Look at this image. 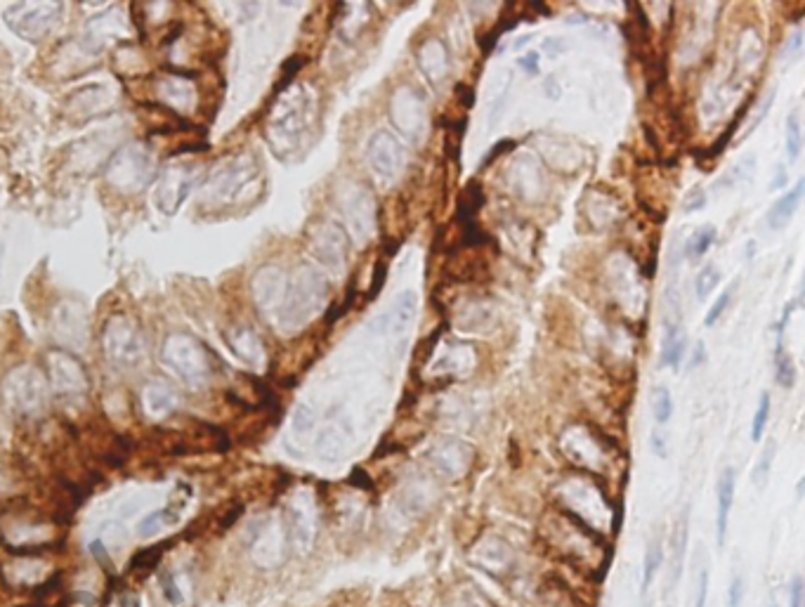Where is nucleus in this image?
<instances>
[{"mask_svg":"<svg viewBox=\"0 0 805 607\" xmlns=\"http://www.w3.org/2000/svg\"><path fill=\"white\" fill-rule=\"evenodd\" d=\"M53 333L62 345L59 348H85L90 336L88 313L74 301H62L53 313Z\"/></svg>","mask_w":805,"mask_h":607,"instance_id":"obj_9","label":"nucleus"},{"mask_svg":"<svg viewBox=\"0 0 805 607\" xmlns=\"http://www.w3.org/2000/svg\"><path fill=\"white\" fill-rule=\"evenodd\" d=\"M768 419H770V395L763 393L759 402V409H756V416H753V425H751V437L759 443L760 437L765 433V425H768Z\"/></svg>","mask_w":805,"mask_h":607,"instance_id":"obj_26","label":"nucleus"},{"mask_svg":"<svg viewBox=\"0 0 805 607\" xmlns=\"http://www.w3.org/2000/svg\"><path fill=\"white\" fill-rule=\"evenodd\" d=\"M199 164H175L165 168L154 187V206L164 215H175L199 180Z\"/></svg>","mask_w":805,"mask_h":607,"instance_id":"obj_8","label":"nucleus"},{"mask_svg":"<svg viewBox=\"0 0 805 607\" xmlns=\"http://www.w3.org/2000/svg\"><path fill=\"white\" fill-rule=\"evenodd\" d=\"M520 65H522L527 71H536V53H530L527 57L520 59Z\"/></svg>","mask_w":805,"mask_h":607,"instance_id":"obj_35","label":"nucleus"},{"mask_svg":"<svg viewBox=\"0 0 805 607\" xmlns=\"http://www.w3.org/2000/svg\"><path fill=\"white\" fill-rule=\"evenodd\" d=\"M385 274H388V270H385V263H378L376 270H373V284H371V291H369L371 298H376V295L381 294L383 284H385Z\"/></svg>","mask_w":805,"mask_h":607,"instance_id":"obj_33","label":"nucleus"},{"mask_svg":"<svg viewBox=\"0 0 805 607\" xmlns=\"http://www.w3.org/2000/svg\"><path fill=\"white\" fill-rule=\"evenodd\" d=\"M775 378L777 383L782 385V388H794L796 383V369H794V360H791V354L784 350L782 345V338L777 343V354H775Z\"/></svg>","mask_w":805,"mask_h":607,"instance_id":"obj_19","label":"nucleus"},{"mask_svg":"<svg viewBox=\"0 0 805 607\" xmlns=\"http://www.w3.org/2000/svg\"><path fill=\"white\" fill-rule=\"evenodd\" d=\"M50 388L47 381L34 366H17L3 378V402L19 416H31L45 407Z\"/></svg>","mask_w":805,"mask_h":607,"instance_id":"obj_5","label":"nucleus"},{"mask_svg":"<svg viewBox=\"0 0 805 607\" xmlns=\"http://www.w3.org/2000/svg\"><path fill=\"white\" fill-rule=\"evenodd\" d=\"M735 483H737L735 468H725L721 480H718V518H716L718 549H723L725 546L730 511H732V503H735Z\"/></svg>","mask_w":805,"mask_h":607,"instance_id":"obj_12","label":"nucleus"},{"mask_svg":"<svg viewBox=\"0 0 805 607\" xmlns=\"http://www.w3.org/2000/svg\"><path fill=\"white\" fill-rule=\"evenodd\" d=\"M805 601V584L803 577H794L789 584V607H803Z\"/></svg>","mask_w":805,"mask_h":607,"instance_id":"obj_31","label":"nucleus"},{"mask_svg":"<svg viewBox=\"0 0 805 607\" xmlns=\"http://www.w3.org/2000/svg\"><path fill=\"white\" fill-rule=\"evenodd\" d=\"M652 412H654V421H657L659 425L669 423L671 413H673V397H671L669 388H664V385H659V388L654 390Z\"/></svg>","mask_w":805,"mask_h":607,"instance_id":"obj_21","label":"nucleus"},{"mask_svg":"<svg viewBox=\"0 0 805 607\" xmlns=\"http://www.w3.org/2000/svg\"><path fill=\"white\" fill-rule=\"evenodd\" d=\"M775 452H777V444L770 440V443H768V447H765L763 454H760L759 463H756V471H753V484H756L759 490H763L765 484H768L772 461H775Z\"/></svg>","mask_w":805,"mask_h":607,"instance_id":"obj_24","label":"nucleus"},{"mask_svg":"<svg viewBox=\"0 0 805 607\" xmlns=\"http://www.w3.org/2000/svg\"><path fill=\"white\" fill-rule=\"evenodd\" d=\"M652 449H654V452H657L659 456H666L664 437H661V435H652Z\"/></svg>","mask_w":805,"mask_h":607,"instance_id":"obj_34","label":"nucleus"},{"mask_svg":"<svg viewBox=\"0 0 805 607\" xmlns=\"http://www.w3.org/2000/svg\"><path fill=\"white\" fill-rule=\"evenodd\" d=\"M661 561H664V546H661V539H652V543L647 546V553H645V565H642V593H647L650 584H652L654 574L659 572V567H661Z\"/></svg>","mask_w":805,"mask_h":607,"instance_id":"obj_18","label":"nucleus"},{"mask_svg":"<svg viewBox=\"0 0 805 607\" xmlns=\"http://www.w3.org/2000/svg\"><path fill=\"white\" fill-rule=\"evenodd\" d=\"M142 407H144V413L149 419H165L177 409V393L171 385H165L164 381L149 383L147 388L142 390Z\"/></svg>","mask_w":805,"mask_h":607,"instance_id":"obj_11","label":"nucleus"},{"mask_svg":"<svg viewBox=\"0 0 805 607\" xmlns=\"http://www.w3.org/2000/svg\"><path fill=\"white\" fill-rule=\"evenodd\" d=\"M227 343H230L232 353L243 360L246 364L258 366L263 362V345H260L258 336L253 331L246 329V326H234V329L227 333Z\"/></svg>","mask_w":805,"mask_h":607,"instance_id":"obj_13","label":"nucleus"},{"mask_svg":"<svg viewBox=\"0 0 805 607\" xmlns=\"http://www.w3.org/2000/svg\"><path fill=\"white\" fill-rule=\"evenodd\" d=\"M730 298H732V295H730V291H725V294L718 295V301L713 303L711 310H709V313H706V317H704V326H706V329H711V326L718 324V319L723 317V313H725V310H728Z\"/></svg>","mask_w":805,"mask_h":607,"instance_id":"obj_28","label":"nucleus"},{"mask_svg":"<svg viewBox=\"0 0 805 607\" xmlns=\"http://www.w3.org/2000/svg\"><path fill=\"white\" fill-rule=\"evenodd\" d=\"M716 236H718L716 227H704V230L697 232V234H694L692 239L688 242V258H692V260L701 258V255H704L706 251L713 246Z\"/></svg>","mask_w":805,"mask_h":607,"instance_id":"obj_23","label":"nucleus"},{"mask_svg":"<svg viewBox=\"0 0 805 607\" xmlns=\"http://www.w3.org/2000/svg\"><path fill=\"white\" fill-rule=\"evenodd\" d=\"M154 175H156L154 154L142 142H128L121 149H116L104 168L109 187L125 196L140 194L142 189H147L154 183Z\"/></svg>","mask_w":805,"mask_h":607,"instance_id":"obj_2","label":"nucleus"},{"mask_svg":"<svg viewBox=\"0 0 805 607\" xmlns=\"http://www.w3.org/2000/svg\"><path fill=\"white\" fill-rule=\"evenodd\" d=\"M682 353H685V333L678 324H669L664 333V345H661V364L678 369L682 362Z\"/></svg>","mask_w":805,"mask_h":607,"instance_id":"obj_17","label":"nucleus"},{"mask_svg":"<svg viewBox=\"0 0 805 607\" xmlns=\"http://www.w3.org/2000/svg\"><path fill=\"white\" fill-rule=\"evenodd\" d=\"M413 305H416V298H413V294H409V291H404V294L397 298V305H394L393 310L394 331H404L406 326H409V322H412L413 317Z\"/></svg>","mask_w":805,"mask_h":607,"instance_id":"obj_20","label":"nucleus"},{"mask_svg":"<svg viewBox=\"0 0 805 607\" xmlns=\"http://www.w3.org/2000/svg\"><path fill=\"white\" fill-rule=\"evenodd\" d=\"M255 180V164L251 156H236L232 161H223L208 173L206 183L201 187V206L208 211L234 206L242 201V192L251 187Z\"/></svg>","mask_w":805,"mask_h":607,"instance_id":"obj_3","label":"nucleus"},{"mask_svg":"<svg viewBox=\"0 0 805 607\" xmlns=\"http://www.w3.org/2000/svg\"><path fill=\"white\" fill-rule=\"evenodd\" d=\"M744 114H747V106H744V109H741L740 114H737L735 116V121H732V125H730L728 130H725L723 135H721V140L716 142V144H713V149H709V159H716L718 154L723 152L725 149V144H728L730 140H732V135H735V130L740 128V124H741V116H744Z\"/></svg>","mask_w":805,"mask_h":607,"instance_id":"obj_29","label":"nucleus"},{"mask_svg":"<svg viewBox=\"0 0 805 607\" xmlns=\"http://www.w3.org/2000/svg\"><path fill=\"white\" fill-rule=\"evenodd\" d=\"M156 95H159V102L168 104L175 112H189L196 104V88L189 76L173 74V76L159 78Z\"/></svg>","mask_w":805,"mask_h":607,"instance_id":"obj_10","label":"nucleus"},{"mask_svg":"<svg viewBox=\"0 0 805 607\" xmlns=\"http://www.w3.org/2000/svg\"><path fill=\"white\" fill-rule=\"evenodd\" d=\"M45 381L47 388L65 400H81L90 388L88 373L81 360L69 350L53 348L45 354Z\"/></svg>","mask_w":805,"mask_h":607,"instance_id":"obj_7","label":"nucleus"},{"mask_svg":"<svg viewBox=\"0 0 805 607\" xmlns=\"http://www.w3.org/2000/svg\"><path fill=\"white\" fill-rule=\"evenodd\" d=\"M161 362L187 388L199 390L211 381L213 357L199 338L189 333H171L161 348Z\"/></svg>","mask_w":805,"mask_h":607,"instance_id":"obj_1","label":"nucleus"},{"mask_svg":"<svg viewBox=\"0 0 805 607\" xmlns=\"http://www.w3.org/2000/svg\"><path fill=\"white\" fill-rule=\"evenodd\" d=\"M112 97L106 93V88H85L81 93H76L71 97V116H78V121H88V116L93 114H100L104 109H109L112 104Z\"/></svg>","mask_w":805,"mask_h":607,"instance_id":"obj_14","label":"nucleus"},{"mask_svg":"<svg viewBox=\"0 0 805 607\" xmlns=\"http://www.w3.org/2000/svg\"><path fill=\"white\" fill-rule=\"evenodd\" d=\"M718 284H721V272L711 265L704 267V270L697 274V284H694V289H697V298H700V301H706V298H709V294L716 289Z\"/></svg>","mask_w":805,"mask_h":607,"instance_id":"obj_25","label":"nucleus"},{"mask_svg":"<svg viewBox=\"0 0 805 607\" xmlns=\"http://www.w3.org/2000/svg\"><path fill=\"white\" fill-rule=\"evenodd\" d=\"M171 520L173 518L168 511H156V513H149L147 518L140 522V534L142 537H152V534H156L159 530H164V527L168 525Z\"/></svg>","mask_w":805,"mask_h":607,"instance_id":"obj_27","label":"nucleus"},{"mask_svg":"<svg viewBox=\"0 0 805 607\" xmlns=\"http://www.w3.org/2000/svg\"><path fill=\"white\" fill-rule=\"evenodd\" d=\"M102 353L116 369H137L147 357V341L140 324L128 314H114L102 329Z\"/></svg>","mask_w":805,"mask_h":607,"instance_id":"obj_4","label":"nucleus"},{"mask_svg":"<svg viewBox=\"0 0 805 607\" xmlns=\"http://www.w3.org/2000/svg\"><path fill=\"white\" fill-rule=\"evenodd\" d=\"M803 189H805V183L800 180V183H796V187L791 189V192H787V194H782L780 199L775 201V206L770 208L768 218H765L768 220V227H772V230H782V227H787V223L791 220V215L796 213V208H799L800 196H803Z\"/></svg>","mask_w":805,"mask_h":607,"instance_id":"obj_15","label":"nucleus"},{"mask_svg":"<svg viewBox=\"0 0 805 607\" xmlns=\"http://www.w3.org/2000/svg\"><path fill=\"white\" fill-rule=\"evenodd\" d=\"M706 593H709V570H701L700 579H697V598H694V607H706Z\"/></svg>","mask_w":805,"mask_h":607,"instance_id":"obj_32","label":"nucleus"},{"mask_svg":"<svg viewBox=\"0 0 805 607\" xmlns=\"http://www.w3.org/2000/svg\"><path fill=\"white\" fill-rule=\"evenodd\" d=\"M741 601H744V577L735 574L728 589V607H741Z\"/></svg>","mask_w":805,"mask_h":607,"instance_id":"obj_30","label":"nucleus"},{"mask_svg":"<svg viewBox=\"0 0 805 607\" xmlns=\"http://www.w3.org/2000/svg\"><path fill=\"white\" fill-rule=\"evenodd\" d=\"M65 17V5L62 3H12L5 7L3 19L7 22L15 34L24 41L35 43L43 41L45 35L53 34Z\"/></svg>","mask_w":805,"mask_h":607,"instance_id":"obj_6","label":"nucleus"},{"mask_svg":"<svg viewBox=\"0 0 805 607\" xmlns=\"http://www.w3.org/2000/svg\"><path fill=\"white\" fill-rule=\"evenodd\" d=\"M803 149V137H800V118L799 112H794L787 118V156L789 161H796Z\"/></svg>","mask_w":805,"mask_h":607,"instance_id":"obj_22","label":"nucleus"},{"mask_svg":"<svg viewBox=\"0 0 805 607\" xmlns=\"http://www.w3.org/2000/svg\"><path fill=\"white\" fill-rule=\"evenodd\" d=\"M121 26H124L121 15H118V12H106V15H102L100 19H94V22L90 24L85 41L93 43V50H97V47L106 45V41H109L112 35H116Z\"/></svg>","mask_w":805,"mask_h":607,"instance_id":"obj_16","label":"nucleus"}]
</instances>
